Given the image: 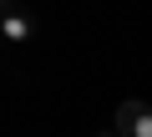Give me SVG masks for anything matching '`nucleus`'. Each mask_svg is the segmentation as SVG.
<instances>
[{
	"label": "nucleus",
	"instance_id": "nucleus-1",
	"mask_svg": "<svg viewBox=\"0 0 152 137\" xmlns=\"http://www.w3.org/2000/svg\"><path fill=\"white\" fill-rule=\"evenodd\" d=\"M112 127L122 137H152V107L147 102H122L117 117H112Z\"/></svg>",
	"mask_w": 152,
	"mask_h": 137
},
{
	"label": "nucleus",
	"instance_id": "nucleus-3",
	"mask_svg": "<svg viewBox=\"0 0 152 137\" xmlns=\"http://www.w3.org/2000/svg\"><path fill=\"white\" fill-rule=\"evenodd\" d=\"M102 137H122V132H117V127H112V132H102Z\"/></svg>",
	"mask_w": 152,
	"mask_h": 137
},
{
	"label": "nucleus",
	"instance_id": "nucleus-2",
	"mask_svg": "<svg viewBox=\"0 0 152 137\" xmlns=\"http://www.w3.org/2000/svg\"><path fill=\"white\" fill-rule=\"evenodd\" d=\"M0 5H5V21H0L5 41H31V36H36V15L20 10V0H0Z\"/></svg>",
	"mask_w": 152,
	"mask_h": 137
}]
</instances>
